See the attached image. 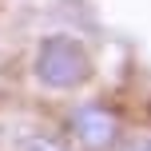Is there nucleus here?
Wrapping results in <instances>:
<instances>
[{"mask_svg": "<svg viewBox=\"0 0 151 151\" xmlns=\"http://www.w3.org/2000/svg\"><path fill=\"white\" fill-rule=\"evenodd\" d=\"M123 151H151V135H139V139H131Z\"/></svg>", "mask_w": 151, "mask_h": 151, "instance_id": "nucleus-4", "label": "nucleus"}, {"mask_svg": "<svg viewBox=\"0 0 151 151\" xmlns=\"http://www.w3.org/2000/svg\"><path fill=\"white\" fill-rule=\"evenodd\" d=\"M36 80L52 91H76L91 80V52L68 32H52L36 44Z\"/></svg>", "mask_w": 151, "mask_h": 151, "instance_id": "nucleus-1", "label": "nucleus"}, {"mask_svg": "<svg viewBox=\"0 0 151 151\" xmlns=\"http://www.w3.org/2000/svg\"><path fill=\"white\" fill-rule=\"evenodd\" d=\"M68 127H72V139L88 151H111L119 143V115L111 111L107 104H96V99H83L68 111Z\"/></svg>", "mask_w": 151, "mask_h": 151, "instance_id": "nucleus-2", "label": "nucleus"}, {"mask_svg": "<svg viewBox=\"0 0 151 151\" xmlns=\"http://www.w3.org/2000/svg\"><path fill=\"white\" fill-rule=\"evenodd\" d=\"M16 151H72L64 139L56 135H44V131H32V135H24L20 143H16Z\"/></svg>", "mask_w": 151, "mask_h": 151, "instance_id": "nucleus-3", "label": "nucleus"}]
</instances>
